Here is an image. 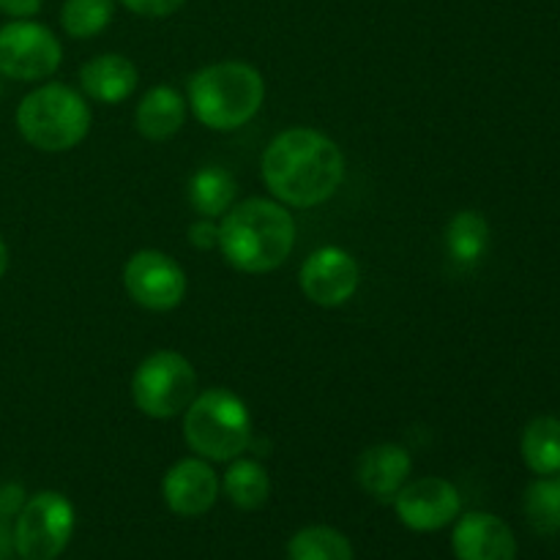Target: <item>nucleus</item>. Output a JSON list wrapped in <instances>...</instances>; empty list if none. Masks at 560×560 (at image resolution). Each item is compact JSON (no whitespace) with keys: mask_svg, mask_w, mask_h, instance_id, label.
I'll return each mask as SVG.
<instances>
[{"mask_svg":"<svg viewBox=\"0 0 560 560\" xmlns=\"http://www.w3.org/2000/svg\"><path fill=\"white\" fill-rule=\"evenodd\" d=\"M262 180L279 202L315 208L331 200L345 180V153L317 129L293 126L268 142L262 153Z\"/></svg>","mask_w":560,"mask_h":560,"instance_id":"f257e3e1","label":"nucleus"},{"mask_svg":"<svg viewBox=\"0 0 560 560\" xmlns=\"http://www.w3.org/2000/svg\"><path fill=\"white\" fill-rule=\"evenodd\" d=\"M219 249L244 273H268L282 266L295 246V219L284 206L262 197L235 202L219 224Z\"/></svg>","mask_w":560,"mask_h":560,"instance_id":"f03ea898","label":"nucleus"},{"mask_svg":"<svg viewBox=\"0 0 560 560\" xmlns=\"http://www.w3.org/2000/svg\"><path fill=\"white\" fill-rule=\"evenodd\" d=\"M266 80L244 60H219L189 80V104L195 118L213 131H233L249 124L262 107Z\"/></svg>","mask_w":560,"mask_h":560,"instance_id":"7ed1b4c3","label":"nucleus"},{"mask_svg":"<svg viewBox=\"0 0 560 560\" xmlns=\"http://www.w3.org/2000/svg\"><path fill=\"white\" fill-rule=\"evenodd\" d=\"M252 413L230 388H208L184 410V441L208 463H233L252 446Z\"/></svg>","mask_w":560,"mask_h":560,"instance_id":"20e7f679","label":"nucleus"},{"mask_svg":"<svg viewBox=\"0 0 560 560\" xmlns=\"http://www.w3.org/2000/svg\"><path fill=\"white\" fill-rule=\"evenodd\" d=\"M16 129L25 137L27 145L38 148V151H71L91 131V107L74 88L47 82L20 102Z\"/></svg>","mask_w":560,"mask_h":560,"instance_id":"39448f33","label":"nucleus"},{"mask_svg":"<svg viewBox=\"0 0 560 560\" xmlns=\"http://www.w3.org/2000/svg\"><path fill=\"white\" fill-rule=\"evenodd\" d=\"M131 397L137 410L151 419H173L197 397V372L186 355L156 350L140 361L131 377Z\"/></svg>","mask_w":560,"mask_h":560,"instance_id":"423d86ee","label":"nucleus"},{"mask_svg":"<svg viewBox=\"0 0 560 560\" xmlns=\"http://www.w3.org/2000/svg\"><path fill=\"white\" fill-rule=\"evenodd\" d=\"M77 514L66 495L55 490L36 492L14 517V552L22 560H55L74 536Z\"/></svg>","mask_w":560,"mask_h":560,"instance_id":"0eeeda50","label":"nucleus"},{"mask_svg":"<svg viewBox=\"0 0 560 560\" xmlns=\"http://www.w3.org/2000/svg\"><path fill=\"white\" fill-rule=\"evenodd\" d=\"M63 60V47L47 25L14 20L0 27V74L9 80L36 82L52 77Z\"/></svg>","mask_w":560,"mask_h":560,"instance_id":"6e6552de","label":"nucleus"},{"mask_svg":"<svg viewBox=\"0 0 560 560\" xmlns=\"http://www.w3.org/2000/svg\"><path fill=\"white\" fill-rule=\"evenodd\" d=\"M124 288L137 306L148 312H170L184 301L186 273L159 249H140L126 260Z\"/></svg>","mask_w":560,"mask_h":560,"instance_id":"1a4fd4ad","label":"nucleus"},{"mask_svg":"<svg viewBox=\"0 0 560 560\" xmlns=\"http://www.w3.org/2000/svg\"><path fill=\"white\" fill-rule=\"evenodd\" d=\"M392 503L399 523L413 534H435L448 528L463 512L459 490L443 476H421L408 481Z\"/></svg>","mask_w":560,"mask_h":560,"instance_id":"9d476101","label":"nucleus"},{"mask_svg":"<svg viewBox=\"0 0 560 560\" xmlns=\"http://www.w3.org/2000/svg\"><path fill=\"white\" fill-rule=\"evenodd\" d=\"M359 262L339 246H323V249L312 252L299 273V284L306 299L326 310L342 306L345 301L353 299L359 290Z\"/></svg>","mask_w":560,"mask_h":560,"instance_id":"9b49d317","label":"nucleus"},{"mask_svg":"<svg viewBox=\"0 0 560 560\" xmlns=\"http://www.w3.org/2000/svg\"><path fill=\"white\" fill-rule=\"evenodd\" d=\"M219 476L202 457H186L175 463L162 479L164 506L178 517H202L219 501Z\"/></svg>","mask_w":560,"mask_h":560,"instance_id":"f8f14e48","label":"nucleus"},{"mask_svg":"<svg viewBox=\"0 0 560 560\" xmlns=\"http://www.w3.org/2000/svg\"><path fill=\"white\" fill-rule=\"evenodd\" d=\"M452 552L457 560H517V536L506 520L490 512H468L454 520Z\"/></svg>","mask_w":560,"mask_h":560,"instance_id":"ddd939ff","label":"nucleus"},{"mask_svg":"<svg viewBox=\"0 0 560 560\" xmlns=\"http://www.w3.org/2000/svg\"><path fill=\"white\" fill-rule=\"evenodd\" d=\"M410 470H413V459H410L408 448L397 446V443H377L359 457L355 481L375 501L392 503L397 492L408 485Z\"/></svg>","mask_w":560,"mask_h":560,"instance_id":"4468645a","label":"nucleus"},{"mask_svg":"<svg viewBox=\"0 0 560 560\" xmlns=\"http://www.w3.org/2000/svg\"><path fill=\"white\" fill-rule=\"evenodd\" d=\"M137 80H140L137 66L115 52L96 55L80 69L82 93L102 104H120L124 98H129L135 93Z\"/></svg>","mask_w":560,"mask_h":560,"instance_id":"2eb2a0df","label":"nucleus"},{"mask_svg":"<svg viewBox=\"0 0 560 560\" xmlns=\"http://www.w3.org/2000/svg\"><path fill=\"white\" fill-rule=\"evenodd\" d=\"M137 131L151 142H164L186 124V98L175 88L156 85L140 98L135 113Z\"/></svg>","mask_w":560,"mask_h":560,"instance_id":"dca6fc26","label":"nucleus"},{"mask_svg":"<svg viewBox=\"0 0 560 560\" xmlns=\"http://www.w3.org/2000/svg\"><path fill=\"white\" fill-rule=\"evenodd\" d=\"M224 495L241 512H257L271 498V476L257 459H233L222 479Z\"/></svg>","mask_w":560,"mask_h":560,"instance_id":"f3484780","label":"nucleus"},{"mask_svg":"<svg viewBox=\"0 0 560 560\" xmlns=\"http://www.w3.org/2000/svg\"><path fill=\"white\" fill-rule=\"evenodd\" d=\"M520 454L536 476L560 474V419L556 416H539L523 430Z\"/></svg>","mask_w":560,"mask_h":560,"instance_id":"a211bd4d","label":"nucleus"},{"mask_svg":"<svg viewBox=\"0 0 560 560\" xmlns=\"http://www.w3.org/2000/svg\"><path fill=\"white\" fill-rule=\"evenodd\" d=\"M235 191L238 184L224 167H200L189 180L191 208L206 219L224 217L235 206Z\"/></svg>","mask_w":560,"mask_h":560,"instance_id":"6ab92c4d","label":"nucleus"},{"mask_svg":"<svg viewBox=\"0 0 560 560\" xmlns=\"http://www.w3.org/2000/svg\"><path fill=\"white\" fill-rule=\"evenodd\" d=\"M288 560H355L353 545L331 525H306L288 541Z\"/></svg>","mask_w":560,"mask_h":560,"instance_id":"aec40b11","label":"nucleus"},{"mask_svg":"<svg viewBox=\"0 0 560 560\" xmlns=\"http://www.w3.org/2000/svg\"><path fill=\"white\" fill-rule=\"evenodd\" d=\"M446 249L457 262H479L490 249V222L479 211L454 213L446 224Z\"/></svg>","mask_w":560,"mask_h":560,"instance_id":"412c9836","label":"nucleus"},{"mask_svg":"<svg viewBox=\"0 0 560 560\" xmlns=\"http://www.w3.org/2000/svg\"><path fill=\"white\" fill-rule=\"evenodd\" d=\"M525 520L541 536L560 534V474L539 476L525 490Z\"/></svg>","mask_w":560,"mask_h":560,"instance_id":"4be33fe9","label":"nucleus"},{"mask_svg":"<svg viewBox=\"0 0 560 560\" xmlns=\"http://www.w3.org/2000/svg\"><path fill=\"white\" fill-rule=\"evenodd\" d=\"M115 16V0H63L60 25L71 38H93Z\"/></svg>","mask_w":560,"mask_h":560,"instance_id":"5701e85b","label":"nucleus"},{"mask_svg":"<svg viewBox=\"0 0 560 560\" xmlns=\"http://www.w3.org/2000/svg\"><path fill=\"white\" fill-rule=\"evenodd\" d=\"M131 14L151 16V20H162V16L175 14L186 0H120Z\"/></svg>","mask_w":560,"mask_h":560,"instance_id":"b1692460","label":"nucleus"},{"mask_svg":"<svg viewBox=\"0 0 560 560\" xmlns=\"http://www.w3.org/2000/svg\"><path fill=\"white\" fill-rule=\"evenodd\" d=\"M189 244L195 246V249H200V252L213 249V246L219 244V224L213 222V219L200 217L189 228Z\"/></svg>","mask_w":560,"mask_h":560,"instance_id":"393cba45","label":"nucleus"},{"mask_svg":"<svg viewBox=\"0 0 560 560\" xmlns=\"http://www.w3.org/2000/svg\"><path fill=\"white\" fill-rule=\"evenodd\" d=\"M27 501V492L25 487L16 485V481H9V485L0 487V514L9 520H14L16 514L22 512V506H25Z\"/></svg>","mask_w":560,"mask_h":560,"instance_id":"a878e982","label":"nucleus"},{"mask_svg":"<svg viewBox=\"0 0 560 560\" xmlns=\"http://www.w3.org/2000/svg\"><path fill=\"white\" fill-rule=\"evenodd\" d=\"M44 0H0V11L16 20H27V16L38 14L42 11Z\"/></svg>","mask_w":560,"mask_h":560,"instance_id":"bb28decb","label":"nucleus"},{"mask_svg":"<svg viewBox=\"0 0 560 560\" xmlns=\"http://www.w3.org/2000/svg\"><path fill=\"white\" fill-rule=\"evenodd\" d=\"M14 552V525L0 514V560H9Z\"/></svg>","mask_w":560,"mask_h":560,"instance_id":"cd10ccee","label":"nucleus"},{"mask_svg":"<svg viewBox=\"0 0 560 560\" xmlns=\"http://www.w3.org/2000/svg\"><path fill=\"white\" fill-rule=\"evenodd\" d=\"M5 271H9V246L0 238V279L5 277Z\"/></svg>","mask_w":560,"mask_h":560,"instance_id":"c85d7f7f","label":"nucleus"}]
</instances>
